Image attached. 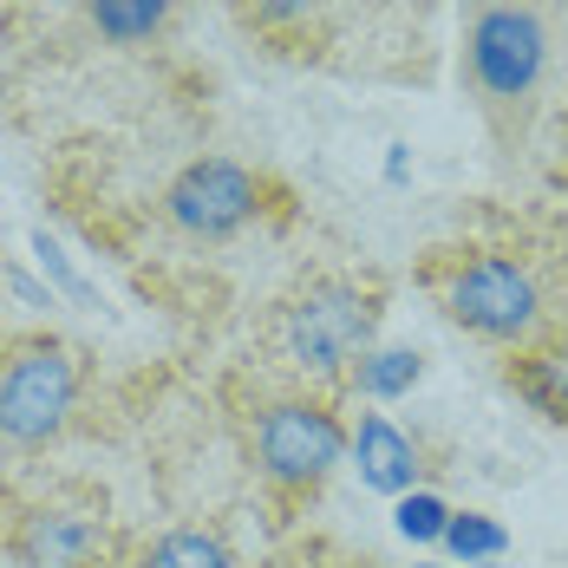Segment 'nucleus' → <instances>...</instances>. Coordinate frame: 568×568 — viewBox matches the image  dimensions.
<instances>
[{
	"mask_svg": "<svg viewBox=\"0 0 568 568\" xmlns=\"http://www.w3.org/2000/svg\"><path fill=\"white\" fill-rule=\"evenodd\" d=\"M398 536L405 542H445V523H452V504L445 497H432V490H412V497H398Z\"/></svg>",
	"mask_w": 568,
	"mask_h": 568,
	"instance_id": "nucleus-15",
	"label": "nucleus"
},
{
	"mask_svg": "<svg viewBox=\"0 0 568 568\" xmlns=\"http://www.w3.org/2000/svg\"><path fill=\"white\" fill-rule=\"evenodd\" d=\"M33 255H40V268H47V275H53V282L65 287V294H72V301H85V307H99V294L85 287V275H79L72 262H65V248H59V242H53V235H47V229L33 235Z\"/></svg>",
	"mask_w": 568,
	"mask_h": 568,
	"instance_id": "nucleus-16",
	"label": "nucleus"
},
{
	"mask_svg": "<svg viewBox=\"0 0 568 568\" xmlns=\"http://www.w3.org/2000/svg\"><path fill=\"white\" fill-rule=\"evenodd\" d=\"M131 568H242V562H235L223 529L183 523V529H158L151 542H138L131 549Z\"/></svg>",
	"mask_w": 568,
	"mask_h": 568,
	"instance_id": "nucleus-12",
	"label": "nucleus"
},
{
	"mask_svg": "<svg viewBox=\"0 0 568 568\" xmlns=\"http://www.w3.org/2000/svg\"><path fill=\"white\" fill-rule=\"evenodd\" d=\"M262 196H268V183L248 164H235V158H190L164 183V223L183 242H229V235H242L268 210Z\"/></svg>",
	"mask_w": 568,
	"mask_h": 568,
	"instance_id": "nucleus-6",
	"label": "nucleus"
},
{
	"mask_svg": "<svg viewBox=\"0 0 568 568\" xmlns=\"http://www.w3.org/2000/svg\"><path fill=\"white\" fill-rule=\"evenodd\" d=\"M464 85L510 158L568 92V0H457Z\"/></svg>",
	"mask_w": 568,
	"mask_h": 568,
	"instance_id": "nucleus-1",
	"label": "nucleus"
},
{
	"mask_svg": "<svg viewBox=\"0 0 568 568\" xmlns=\"http://www.w3.org/2000/svg\"><path fill=\"white\" fill-rule=\"evenodd\" d=\"M418 568H452V562H418Z\"/></svg>",
	"mask_w": 568,
	"mask_h": 568,
	"instance_id": "nucleus-19",
	"label": "nucleus"
},
{
	"mask_svg": "<svg viewBox=\"0 0 568 568\" xmlns=\"http://www.w3.org/2000/svg\"><path fill=\"white\" fill-rule=\"evenodd\" d=\"M504 386H510L536 418L568 425V353L562 346H529V353H504Z\"/></svg>",
	"mask_w": 568,
	"mask_h": 568,
	"instance_id": "nucleus-10",
	"label": "nucleus"
},
{
	"mask_svg": "<svg viewBox=\"0 0 568 568\" xmlns=\"http://www.w3.org/2000/svg\"><path fill=\"white\" fill-rule=\"evenodd\" d=\"M562 353H568V346H562Z\"/></svg>",
	"mask_w": 568,
	"mask_h": 568,
	"instance_id": "nucleus-21",
	"label": "nucleus"
},
{
	"mask_svg": "<svg viewBox=\"0 0 568 568\" xmlns=\"http://www.w3.org/2000/svg\"><path fill=\"white\" fill-rule=\"evenodd\" d=\"M418 287L457 334L497 346V353H529V346H568L562 294L542 275V262L516 242H438L418 255Z\"/></svg>",
	"mask_w": 568,
	"mask_h": 568,
	"instance_id": "nucleus-2",
	"label": "nucleus"
},
{
	"mask_svg": "<svg viewBox=\"0 0 568 568\" xmlns=\"http://www.w3.org/2000/svg\"><path fill=\"white\" fill-rule=\"evenodd\" d=\"M0 7H27V0H0Z\"/></svg>",
	"mask_w": 568,
	"mask_h": 568,
	"instance_id": "nucleus-20",
	"label": "nucleus"
},
{
	"mask_svg": "<svg viewBox=\"0 0 568 568\" xmlns=\"http://www.w3.org/2000/svg\"><path fill=\"white\" fill-rule=\"evenodd\" d=\"M0 549L20 568H112V516L105 504H33L7 523Z\"/></svg>",
	"mask_w": 568,
	"mask_h": 568,
	"instance_id": "nucleus-7",
	"label": "nucleus"
},
{
	"mask_svg": "<svg viewBox=\"0 0 568 568\" xmlns=\"http://www.w3.org/2000/svg\"><path fill=\"white\" fill-rule=\"evenodd\" d=\"M85 393V353L59 334H7L0 341V445L47 452L65 438Z\"/></svg>",
	"mask_w": 568,
	"mask_h": 568,
	"instance_id": "nucleus-5",
	"label": "nucleus"
},
{
	"mask_svg": "<svg viewBox=\"0 0 568 568\" xmlns=\"http://www.w3.org/2000/svg\"><path fill=\"white\" fill-rule=\"evenodd\" d=\"M549 183L568 190V92H562V105L549 112Z\"/></svg>",
	"mask_w": 568,
	"mask_h": 568,
	"instance_id": "nucleus-17",
	"label": "nucleus"
},
{
	"mask_svg": "<svg viewBox=\"0 0 568 568\" xmlns=\"http://www.w3.org/2000/svg\"><path fill=\"white\" fill-rule=\"evenodd\" d=\"M366 7H373L379 20H398V27H425L438 0H366Z\"/></svg>",
	"mask_w": 568,
	"mask_h": 568,
	"instance_id": "nucleus-18",
	"label": "nucleus"
},
{
	"mask_svg": "<svg viewBox=\"0 0 568 568\" xmlns=\"http://www.w3.org/2000/svg\"><path fill=\"white\" fill-rule=\"evenodd\" d=\"M445 549H452L464 568L497 562V556H510V529H504L497 516H484V510H452V523H445Z\"/></svg>",
	"mask_w": 568,
	"mask_h": 568,
	"instance_id": "nucleus-14",
	"label": "nucleus"
},
{
	"mask_svg": "<svg viewBox=\"0 0 568 568\" xmlns=\"http://www.w3.org/2000/svg\"><path fill=\"white\" fill-rule=\"evenodd\" d=\"M425 379V353L418 346H373L353 373V393L359 398H405Z\"/></svg>",
	"mask_w": 568,
	"mask_h": 568,
	"instance_id": "nucleus-13",
	"label": "nucleus"
},
{
	"mask_svg": "<svg viewBox=\"0 0 568 568\" xmlns=\"http://www.w3.org/2000/svg\"><path fill=\"white\" fill-rule=\"evenodd\" d=\"M235 27L275 53H321L334 47V0H229Z\"/></svg>",
	"mask_w": 568,
	"mask_h": 568,
	"instance_id": "nucleus-9",
	"label": "nucleus"
},
{
	"mask_svg": "<svg viewBox=\"0 0 568 568\" xmlns=\"http://www.w3.org/2000/svg\"><path fill=\"white\" fill-rule=\"evenodd\" d=\"M235 432H242V457L255 484L275 497V510L314 504L353 452V425L341 418L334 393H314V386L255 393L235 412Z\"/></svg>",
	"mask_w": 568,
	"mask_h": 568,
	"instance_id": "nucleus-4",
	"label": "nucleus"
},
{
	"mask_svg": "<svg viewBox=\"0 0 568 568\" xmlns=\"http://www.w3.org/2000/svg\"><path fill=\"white\" fill-rule=\"evenodd\" d=\"M183 7L190 0H79L85 27L99 40H112V47H151V40H164Z\"/></svg>",
	"mask_w": 568,
	"mask_h": 568,
	"instance_id": "nucleus-11",
	"label": "nucleus"
},
{
	"mask_svg": "<svg viewBox=\"0 0 568 568\" xmlns=\"http://www.w3.org/2000/svg\"><path fill=\"white\" fill-rule=\"evenodd\" d=\"M379 327H386V282L321 268V275L294 282L287 294H275V307L262 321V353L294 386L346 393L359 359L379 346Z\"/></svg>",
	"mask_w": 568,
	"mask_h": 568,
	"instance_id": "nucleus-3",
	"label": "nucleus"
},
{
	"mask_svg": "<svg viewBox=\"0 0 568 568\" xmlns=\"http://www.w3.org/2000/svg\"><path fill=\"white\" fill-rule=\"evenodd\" d=\"M353 464H359V484L379 490V497H412L418 477H425V452L412 432H398L386 412H359L353 425Z\"/></svg>",
	"mask_w": 568,
	"mask_h": 568,
	"instance_id": "nucleus-8",
	"label": "nucleus"
}]
</instances>
